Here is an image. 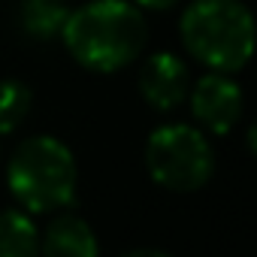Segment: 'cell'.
I'll return each instance as SVG.
<instances>
[{
  "label": "cell",
  "mask_w": 257,
  "mask_h": 257,
  "mask_svg": "<svg viewBox=\"0 0 257 257\" xmlns=\"http://www.w3.org/2000/svg\"><path fill=\"white\" fill-rule=\"evenodd\" d=\"M61 40L79 67L118 73L140 58L149 25L134 0H88L79 10H70Z\"/></svg>",
  "instance_id": "obj_1"
},
{
  "label": "cell",
  "mask_w": 257,
  "mask_h": 257,
  "mask_svg": "<svg viewBox=\"0 0 257 257\" xmlns=\"http://www.w3.org/2000/svg\"><path fill=\"white\" fill-rule=\"evenodd\" d=\"M185 52L212 73H236L254 52V19L242 0H191L179 19Z\"/></svg>",
  "instance_id": "obj_2"
},
{
  "label": "cell",
  "mask_w": 257,
  "mask_h": 257,
  "mask_svg": "<svg viewBox=\"0 0 257 257\" xmlns=\"http://www.w3.org/2000/svg\"><path fill=\"white\" fill-rule=\"evenodd\" d=\"M7 185L13 197L34 215L61 212L76 200L79 167L73 152L55 137L25 140L7 167Z\"/></svg>",
  "instance_id": "obj_3"
},
{
  "label": "cell",
  "mask_w": 257,
  "mask_h": 257,
  "mask_svg": "<svg viewBox=\"0 0 257 257\" xmlns=\"http://www.w3.org/2000/svg\"><path fill=\"white\" fill-rule=\"evenodd\" d=\"M146 167L155 185L173 194L200 191L215 173V152L194 124H161L146 143Z\"/></svg>",
  "instance_id": "obj_4"
},
{
  "label": "cell",
  "mask_w": 257,
  "mask_h": 257,
  "mask_svg": "<svg viewBox=\"0 0 257 257\" xmlns=\"http://www.w3.org/2000/svg\"><path fill=\"white\" fill-rule=\"evenodd\" d=\"M188 100L200 127L215 137H227L233 131L245 106L242 88L230 79V73H206L188 91Z\"/></svg>",
  "instance_id": "obj_5"
},
{
  "label": "cell",
  "mask_w": 257,
  "mask_h": 257,
  "mask_svg": "<svg viewBox=\"0 0 257 257\" xmlns=\"http://www.w3.org/2000/svg\"><path fill=\"white\" fill-rule=\"evenodd\" d=\"M191 70L176 52H158L140 67V94L155 112H173L188 100Z\"/></svg>",
  "instance_id": "obj_6"
},
{
  "label": "cell",
  "mask_w": 257,
  "mask_h": 257,
  "mask_svg": "<svg viewBox=\"0 0 257 257\" xmlns=\"http://www.w3.org/2000/svg\"><path fill=\"white\" fill-rule=\"evenodd\" d=\"M40 254L43 257H100V242H97V233L88 227V221H82L79 215L61 212L43 230Z\"/></svg>",
  "instance_id": "obj_7"
},
{
  "label": "cell",
  "mask_w": 257,
  "mask_h": 257,
  "mask_svg": "<svg viewBox=\"0 0 257 257\" xmlns=\"http://www.w3.org/2000/svg\"><path fill=\"white\" fill-rule=\"evenodd\" d=\"M67 16H70V7L61 4V0H25L19 10L22 31L40 43L58 40L67 25Z\"/></svg>",
  "instance_id": "obj_8"
},
{
  "label": "cell",
  "mask_w": 257,
  "mask_h": 257,
  "mask_svg": "<svg viewBox=\"0 0 257 257\" xmlns=\"http://www.w3.org/2000/svg\"><path fill=\"white\" fill-rule=\"evenodd\" d=\"M0 257H40V230L28 212H0Z\"/></svg>",
  "instance_id": "obj_9"
},
{
  "label": "cell",
  "mask_w": 257,
  "mask_h": 257,
  "mask_svg": "<svg viewBox=\"0 0 257 257\" xmlns=\"http://www.w3.org/2000/svg\"><path fill=\"white\" fill-rule=\"evenodd\" d=\"M34 106V91L22 79H0V137L16 134Z\"/></svg>",
  "instance_id": "obj_10"
},
{
  "label": "cell",
  "mask_w": 257,
  "mask_h": 257,
  "mask_svg": "<svg viewBox=\"0 0 257 257\" xmlns=\"http://www.w3.org/2000/svg\"><path fill=\"white\" fill-rule=\"evenodd\" d=\"M134 4L140 7V10H152V13H164V10H173V7H179L182 0H134Z\"/></svg>",
  "instance_id": "obj_11"
},
{
  "label": "cell",
  "mask_w": 257,
  "mask_h": 257,
  "mask_svg": "<svg viewBox=\"0 0 257 257\" xmlns=\"http://www.w3.org/2000/svg\"><path fill=\"white\" fill-rule=\"evenodd\" d=\"M121 257H170L167 251H158V248H137V251H127Z\"/></svg>",
  "instance_id": "obj_12"
}]
</instances>
